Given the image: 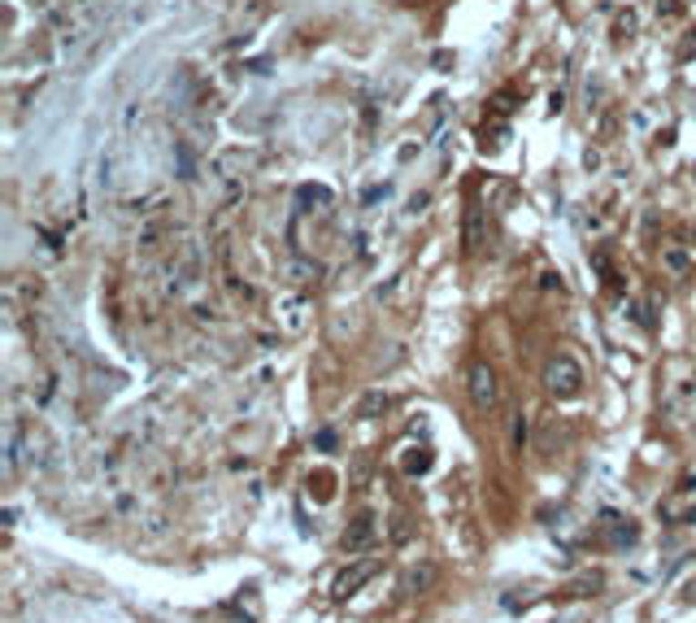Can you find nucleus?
Returning <instances> with one entry per match:
<instances>
[{"label": "nucleus", "instance_id": "nucleus-4", "mask_svg": "<svg viewBox=\"0 0 696 623\" xmlns=\"http://www.w3.org/2000/svg\"><path fill=\"white\" fill-rule=\"evenodd\" d=\"M378 410H388V397H383V393H370V397L358 405L361 419H370V414H378Z\"/></svg>", "mask_w": 696, "mask_h": 623}, {"label": "nucleus", "instance_id": "nucleus-3", "mask_svg": "<svg viewBox=\"0 0 696 623\" xmlns=\"http://www.w3.org/2000/svg\"><path fill=\"white\" fill-rule=\"evenodd\" d=\"M375 571H378L375 558H366V563H358V567H348V571H344V576L336 580V588H331V593H336V597H353V593H358V588L370 580Z\"/></svg>", "mask_w": 696, "mask_h": 623}, {"label": "nucleus", "instance_id": "nucleus-2", "mask_svg": "<svg viewBox=\"0 0 696 623\" xmlns=\"http://www.w3.org/2000/svg\"><path fill=\"white\" fill-rule=\"evenodd\" d=\"M470 402H475L479 410H492V405H497V375H492L483 363L470 366Z\"/></svg>", "mask_w": 696, "mask_h": 623}, {"label": "nucleus", "instance_id": "nucleus-1", "mask_svg": "<svg viewBox=\"0 0 696 623\" xmlns=\"http://www.w3.org/2000/svg\"><path fill=\"white\" fill-rule=\"evenodd\" d=\"M544 383L553 388L557 397H570V393H579V383H583V371L575 366V358L557 353L553 363H549V371H544Z\"/></svg>", "mask_w": 696, "mask_h": 623}]
</instances>
